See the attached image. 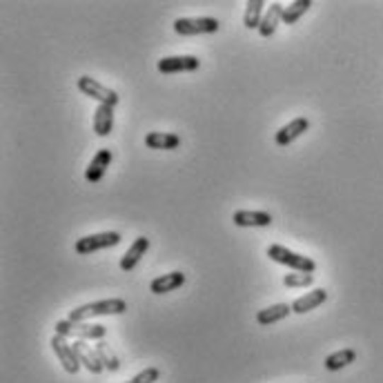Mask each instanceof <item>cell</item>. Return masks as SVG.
Listing matches in <instances>:
<instances>
[{"label":"cell","mask_w":383,"mask_h":383,"mask_svg":"<svg viewBox=\"0 0 383 383\" xmlns=\"http://www.w3.org/2000/svg\"><path fill=\"white\" fill-rule=\"evenodd\" d=\"M125 312H127L125 299H105V301H94V303L81 305V308H74L67 319L74 321V324H87V321L94 316H118Z\"/></svg>","instance_id":"1"},{"label":"cell","mask_w":383,"mask_h":383,"mask_svg":"<svg viewBox=\"0 0 383 383\" xmlns=\"http://www.w3.org/2000/svg\"><path fill=\"white\" fill-rule=\"evenodd\" d=\"M56 334L74 341H103L107 336V328L101 324H74L69 319H63L56 324Z\"/></svg>","instance_id":"2"},{"label":"cell","mask_w":383,"mask_h":383,"mask_svg":"<svg viewBox=\"0 0 383 383\" xmlns=\"http://www.w3.org/2000/svg\"><path fill=\"white\" fill-rule=\"evenodd\" d=\"M268 256L272 258L274 263L285 265V268H292L295 272H303V274H314L316 272V263L312 261L310 256H303L299 252L287 250L285 245H279V243L270 245Z\"/></svg>","instance_id":"3"},{"label":"cell","mask_w":383,"mask_h":383,"mask_svg":"<svg viewBox=\"0 0 383 383\" xmlns=\"http://www.w3.org/2000/svg\"><path fill=\"white\" fill-rule=\"evenodd\" d=\"M221 23L217 18L201 16V18H176L174 32L178 36H203V34H217Z\"/></svg>","instance_id":"4"},{"label":"cell","mask_w":383,"mask_h":383,"mask_svg":"<svg viewBox=\"0 0 383 383\" xmlns=\"http://www.w3.org/2000/svg\"><path fill=\"white\" fill-rule=\"evenodd\" d=\"M79 89L83 91L85 96L94 98L98 105H112V107H116L118 101H120V96L116 94L114 89H110L107 85L98 83L96 79H91V76H81V79H79Z\"/></svg>","instance_id":"5"},{"label":"cell","mask_w":383,"mask_h":383,"mask_svg":"<svg viewBox=\"0 0 383 383\" xmlns=\"http://www.w3.org/2000/svg\"><path fill=\"white\" fill-rule=\"evenodd\" d=\"M120 243V234L118 232H101V234H89V236H83L74 243V250L76 254H91V252H98V250H105V248H114V245Z\"/></svg>","instance_id":"6"},{"label":"cell","mask_w":383,"mask_h":383,"mask_svg":"<svg viewBox=\"0 0 383 383\" xmlns=\"http://www.w3.org/2000/svg\"><path fill=\"white\" fill-rule=\"evenodd\" d=\"M52 350L56 352L58 361L63 363L65 372L76 375V372H79L81 367H83L81 361H79V355H76V350H74V343H69V339H65V336L54 334V339H52Z\"/></svg>","instance_id":"7"},{"label":"cell","mask_w":383,"mask_h":383,"mask_svg":"<svg viewBox=\"0 0 383 383\" xmlns=\"http://www.w3.org/2000/svg\"><path fill=\"white\" fill-rule=\"evenodd\" d=\"M308 130H310V120L305 116H297L277 132V136H274V143H277L279 147H287V145H292L297 139H301V136Z\"/></svg>","instance_id":"8"},{"label":"cell","mask_w":383,"mask_h":383,"mask_svg":"<svg viewBox=\"0 0 383 383\" xmlns=\"http://www.w3.org/2000/svg\"><path fill=\"white\" fill-rule=\"evenodd\" d=\"M198 65H201V60L196 56H167V58H161L156 67L161 74H181V72H196Z\"/></svg>","instance_id":"9"},{"label":"cell","mask_w":383,"mask_h":383,"mask_svg":"<svg viewBox=\"0 0 383 383\" xmlns=\"http://www.w3.org/2000/svg\"><path fill=\"white\" fill-rule=\"evenodd\" d=\"M74 350H76V355H79L81 365L85 367L87 372H91V375L105 372V365H103V361L98 357L96 348H91L87 341H74Z\"/></svg>","instance_id":"10"},{"label":"cell","mask_w":383,"mask_h":383,"mask_svg":"<svg viewBox=\"0 0 383 383\" xmlns=\"http://www.w3.org/2000/svg\"><path fill=\"white\" fill-rule=\"evenodd\" d=\"M232 221L236 227H270L272 225V214L261 210H239L232 214Z\"/></svg>","instance_id":"11"},{"label":"cell","mask_w":383,"mask_h":383,"mask_svg":"<svg viewBox=\"0 0 383 383\" xmlns=\"http://www.w3.org/2000/svg\"><path fill=\"white\" fill-rule=\"evenodd\" d=\"M112 159H114L112 149H107V147L98 149V152H96V156L91 159V163L87 165V170H85V181H87V183H98V181H103V176H105V172H107V167L112 165Z\"/></svg>","instance_id":"12"},{"label":"cell","mask_w":383,"mask_h":383,"mask_svg":"<svg viewBox=\"0 0 383 383\" xmlns=\"http://www.w3.org/2000/svg\"><path fill=\"white\" fill-rule=\"evenodd\" d=\"M328 301V290L324 287H316V290H310V292H305L303 297L295 299L292 303V312L295 314H305V312H310V310H316L319 305H324Z\"/></svg>","instance_id":"13"},{"label":"cell","mask_w":383,"mask_h":383,"mask_svg":"<svg viewBox=\"0 0 383 383\" xmlns=\"http://www.w3.org/2000/svg\"><path fill=\"white\" fill-rule=\"evenodd\" d=\"M147 250H149V239H147V236H139V239H136V241L130 245V250L122 254V258H120V270H122V272H132L136 265L141 263V258L147 254Z\"/></svg>","instance_id":"14"},{"label":"cell","mask_w":383,"mask_h":383,"mask_svg":"<svg viewBox=\"0 0 383 383\" xmlns=\"http://www.w3.org/2000/svg\"><path fill=\"white\" fill-rule=\"evenodd\" d=\"M183 283H185V274H183V272H167V274H161V277H156V279H152L149 292L152 295H167V292H174V290H178Z\"/></svg>","instance_id":"15"},{"label":"cell","mask_w":383,"mask_h":383,"mask_svg":"<svg viewBox=\"0 0 383 383\" xmlns=\"http://www.w3.org/2000/svg\"><path fill=\"white\" fill-rule=\"evenodd\" d=\"M292 314V305L287 303H277V305H270V308H263L256 312V324L258 326H274L279 321L287 319Z\"/></svg>","instance_id":"16"},{"label":"cell","mask_w":383,"mask_h":383,"mask_svg":"<svg viewBox=\"0 0 383 383\" xmlns=\"http://www.w3.org/2000/svg\"><path fill=\"white\" fill-rule=\"evenodd\" d=\"M279 23H283V5L281 3H272L265 11V16L261 21V27H258V34L263 38H270L277 32Z\"/></svg>","instance_id":"17"},{"label":"cell","mask_w":383,"mask_h":383,"mask_svg":"<svg viewBox=\"0 0 383 383\" xmlns=\"http://www.w3.org/2000/svg\"><path fill=\"white\" fill-rule=\"evenodd\" d=\"M114 130V107L112 105H98L94 112V132L96 136H110Z\"/></svg>","instance_id":"18"},{"label":"cell","mask_w":383,"mask_h":383,"mask_svg":"<svg viewBox=\"0 0 383 383\" xmlns=\"http://www.w3.org/2000/svg\"><path fill=\"white\" fill-rule=\"evenodd\" d=\"M145 145L149 149H176L181 145V136L172 132H149L145 136Z\"/></svg>","instance_id":"19"},{"label":"cell","mask_w":383,"mask_h":383,"mask_svg":"<svg viewBox=\"0 0 383 383\" xmlns=\"http://www.w3.org/2000/svg\"><path fill=\"white\" fill-rule=\"evenodd\" d=\"M265 16V3L263 0H248L245 3V13H243V25L248 29H258L261 21Z\"/></svg>","instance_id":"20"},{"label":"cell","mask_w":383,"mask_h":383,"mask_svg":"<svg viewBox=\"0 0 383 383\" xmlns=\"http://www.w3.org/2000/svg\"><path fill=\"white\" fill-rule=\"evenodd\" d=\"M355 361H357V352L352 348H343V350H336V352H332V355H328L324 365H326V370L336 372V370H341V367L355 363Z\"/></svg>","instance_id":"21"},{"label":"cell","mask_w":383,"mask_h":383,"mask_svg":"<svg viewBox=\"0 0 383 383\" xmlns=\"http://www.w3.org/2000/svg\"><path fill=\"white\" fill-rule=\"evenodd\" d=\"M310 7L312 0H297V3H290L287 7L283 5V25H295Z\"/></svg>","instance_id":"22"},{"label":"cell","mask_w":383,"mask_h":383,"mask_svg":"<svg viewBox=\"0 0 383 383\" xmlns=\"http://www.w3.org/2000/svg\"><path fill=\"white\" fill-rule=\"evenodd\" d=\"M94 348H96V352H98V357H101L103 365H105V370L116 372L118 367H120V363H118V359H116V355H114V352L110 350V345H107L105 341H98Z\"/></svg>","instance_id":"23"},{"label":"cell","mask_w":383,"mask_h":383,"mask_svg":"<svg viewBox=\"0 0 383 383\" xmlns=\"http://www.w3.org/2000/svg\"><path fill=\"white\" fill-rule=\"evenodd\" d=\"M312 283H314V274L295 272V274H285V277H283L285 287H310Z\"/></svg>","instance_id":"24"},{"label":"cell","mask_w":383,"mask_h":383,"mask_svg":"<svg viewBox=\"0 0 383 383\" xmlns=\"http://www.w3.org/2000/svg\"><path fill=\"white\" fill-rule=\"evenodd\" d=\"M161 379V370L159 367H145L143 372H139L136 375L132 381H127V383H156Z\"/></svg>","instance_id":"25"}]
</instances>
